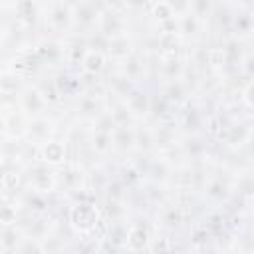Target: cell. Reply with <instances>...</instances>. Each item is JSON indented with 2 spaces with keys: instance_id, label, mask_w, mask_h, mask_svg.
Masks as SVG:
<instances>
[{
  "instance_id": "1",
  "label": "cell",
  "mask_w": 254,
  "mask_h": 254,
  "mask_svg": "<svg viewBox=\"0 0 254 254\" xmlns=\"http://www.w3.org/2000/svg\"><path fill=\"white\" fill-rule=\"evenodd\" d=\"M202 204L208 208H226L234 202V171L222 165H212L206 185L200 192Z\"/></svg>"
},
{
  "instance_id": "2",
  "label": "cell",
  "mask_w": 254,
  "mask_h": 254,
  "mask_svg": "<svg viewBox=\"0 0 254 254\" xmlns=\"http://www.w3.org/2000/svg\"><path fill=\"white\" fill-rule=\"evenodd\" d=\"M42 26L46 30H50V36H58V38H67V36L75 34L71 2L48 0V4L44 8V22H42Z\"/></svg>"
},
{
  "instance_id": "3",
  "label": "cell",
  "mask_w": 254,
  "mask_h": 254,
  "mask_svg": "<svg viewBox=\"0 0 254 254\" xmlns=\"http://www.w3.org/2000/svg\"><path fill=\"white\" fill-rule=\"evenodd\" d=\"M87 173L89 167H85L77 159H67L62 167H58V194L67 198L87 189Z\"/></svg>"
},
{
  "instance_id": "4",
  "label": "cell",
  "mask_w": 254,
  "mask_h": 254,
  "mask_svg": "<svg viewBox=\"0 0 254 254\" xmlns=\"http://www.w3.org/2000/svg\"><path fill=\"white\" fill-rule=\"evenodd\" d=\"M24 183L26 189L46 194H58V169L42 161H34L24 167Z\"/></svg>"
},
{
  "instance_id": "5",
  "label": "cell",
  "mask_w": 254,
  "mask_h": 254,
  "mask_svg": "<svg viewBox=\"0 0 254 254\" xmlns=\"http://www.w3.org/2000/svg\"><path fill=\"white\" fill-rule=\"evenodd\" d=\"M103 6H105L103 0H71L75 34H83V36L91 34L97 26Z\"/></svg>"
},
{
  "instance_id": "6",
  "label": "cell",
  "mask_w": 254,
  "mask_h": 254,
  "mask_svg": "<svg viewBox=\"0 0 254 254\" xmlns=\"http://www.w3.org/2000/svg\"><path fill=\"white\" fill-rule=\"evenodd\" d=\"M131 16L123 10V8H113V6H103L97 26L93 32L103 34L105 38H113L119 34H127L131 32Z\"/></svg>"
},
{
  "instance_id": "7",
  "label": "cell",
  "mask_w": 254,
  "mask_h": 254,
  "mask_svg": "<svg viewBox=\"0 0 254 254\" xmlns=\"http://www.w3.org/2000/svg\"><path fill=\"white\" fill-rule=\"evenodd\" d=\"M60 135V119L52 113L36 115L30 117L28 121V131H26V141L32 145H44L46 141L54 139Z\"/></svg>"
},
{
  "instance_id": "8",
  "label": "cell",
  "mask_w": 254,
  "mask_h": 254,
  "mask_svg": "<svg viewBox=\"0 0 254 254\" xmlns=\"http://www.w3.org/2000/svg\"><path fill=\"white\" fill-rule=\"evenodd\" d=\"M153 89H155V81L137 83V85L133 87V91L125 97V103H127V107L131 109V113L135 115L137 121H149Z\"/></svg>"
},
{
  "instance_id": "9",
  "label": "cell",
  "mask_w": 254,
  "mask_h": 254,
  "mask_svg": "<svg viewBox=\"0 0 254 254\" xmlns=\"http://www.w3.org/2000/svg\"><path fill=\"white\" fill-rule=\"evenodd\" d=\"M151 127H153V137H155V153H167L169 149L177 147L183 137L177 117L163 119V121H151Z\"/></svg>"
},
{
  "instance_id": "10",
  "label": "cell",
  "mask_w": 254,
  "mask_h": 254,
  "mask_svg": "<svg viewBox=\"0 0 254 254\" xmlns=\"http://www.w3.org/2000/svg\"><path fill=\"white\" fill-rule=\"evenodd\" d=\"M18 107L28 115V117H36V115H44L52 111V105L48 103V99L44 97V93L40 91V87L30 81L20 93H18Z\"/></svg>"
},
{
  "instance_id": "11",
  "label": "cell",
  "mask_w": 254,
  "mask_h": 254,
  "mask_svg": "<svg viewBox=\"0 0 254 254\" xmlns=\"http://www.w3.org/2000/svg\"><path fill=\"white\" fill-rule=\"evenodd\" d=\"M30 117L18 107H2V137L4 139H26Z\"/></svg>"
},
{
  "instance_id": "12",
  "label": "cell",
  "mask_w": 254,
  "mask_h": 254,
  "mask_svg": "<svg viewBox=\"0 0 254 254\" xmlns=\"http://www.w3.org/2000/svg\"><path fill=\"white\" fill-rule=\"evenodd\" d=\"M69 157L71 155H69V145H67L65 135L64 137L58 135L38 147V161H42L50 167H56V169L62 167Z\"/></svg>"
},
{
  "instance_id": "13",
  "label": "cell",
  "mask_w": 254,
  "mask_h": 254,
  "mask_svg": "<svg viewBox=\"0 0 254 254\" xmlns=\"http://www.w3.org/2000/svg\"><path fill=\"white\" fill-rule=\"evenodd\" d=\"M135 125H117L111 133L113 139V157L119 161H127L137 153V141H135Z\"/></svg>"
},
{
  "instance_id": "14",
  "label": "cell",
  "mask_w": 254,
  "mask_h": 254,
  "mask_svg": "<svg viewBox=\"0 0 254 254\" xmlns=\"http://www.w3.org/2000/svg\"><path fill=\"white\" fill-rule=\"evenodd\" d=\"M135 50H137V38L133 32H127V34H119V36L109 38L105 54H107L111 64H119L121 60L131 56Z\"/></svg>"
},
{
  "instance_id": "15",
  "label": "cell",
  "mask_w": 254,
  "mask_h": 254,
  "mask_svg": "<svg viewBox=\"0 0 254 254\" xmlns=\"http://www.w3.org/2000/svg\"><path fill=\"white\" fill-rule=\"evenodd\" d=\"M252 34H254V8H236L234 6L232 22H230V36L248 42L252 38Z\"/></svg>"
},
{
  "instance_id": "16",
  "label": "cell",
  "mask_w": 254,
  "mask_h": 254,
  "mask_svg": "<svg viewBox=\"0 0 254 254\" xmlns=\"http://www.w3.org/2000/svg\"><path fill=\"white\" fill-rule=\"evenodd\" d=\"M177 20H179V34H181V38H183L185 42L196 44V42L206 40L208 26H204L196 16H192V14L189 12V14L181 16V18H177Z\"/></svg>"
},
{
  "instance_id": "17",
  "label": "cell",
  "mask_w": 254,
  "mask_h": 254,
  "mask_svg": "<svg viewBox=\"0 0 254 254\" xmlns=\"http://www.w3.org/2000/svg\"><path fill=\"white\" fill-rule=\"evenodd\" d=\"M109 65H111V62H109V58H107L105 52L89 48V50L85 52L83 60H81V67H79V71L85 73V75L103 77V73L109 69Z\"/></svg>"
},
{
  "instance_id": "18",
  "label": "cell",
  "mask_w": 254,
  "mask_h": 254,
  "mask_svg": "<svg viewBox=\"0 0 254 254\" xmlns=\"http://www.w3.org/2000/svg\"><path fill=\"white\" fill-rule=\"evenodd\" d=\"M26 238L20 224H2L0 230V252L2 254H16L22 240Z\"/></svg>"
},
{
  "instance_id": "19",
  "label": "cell",
  "mask_w": 254,
  "mask_h": 254,
  "mask_svg": "<svg viewBox=\"0 0 254 254\" xmlns=\"http://www.w3.org/2000/svg\"><path fill=\"white\" fill-rule=\"evenodd\" d=\"M107 109H109V113H111L115 125H133V123H137V119H135V115L131 113V109L127 107L125 99L107 95Z\"/></svg>"
},
{
  "instance_id": "20",
  "label": "cell",
  "mask_w": 254,
  "mask_h": 254,
  "mask_svg": "<svg viewBox=\"0 0 254 254\" xmlns=\"http://www.w3.org/2000/svg\"><path fill=\"white\" fill-rule=\"evenodd\" d=\"M147 18L151 20V26H159L165 24L169 20H175V12L171 10V6L167 4V0H153L147 12Z\"/></svg>"
},
{
  "instance_id": "21",
  "label": "cell",
  "mask_w": 254,
  "mask_h": 254,
  "mask_svg": "<svg viewBox=\"0 0 254 254\" xmlns=\"http://www.w3.org/2000/svg\"><path fill=\"white\" fill-rule=\"evenodd\" d=\"M218 2L220 0H190V14L196 16L204 26H210Z\"/></svg>"
},
{
  "instance_id": "22",
  "label": "cell",
  "mask_w": 254,
  "mask_h": 254,
  "mask_svg": "<svg viewBox=\"0 0 254 254\" xmlns=\"http://www.w3.org/2000/svg\"><path fill=\"white\" fill-rule=\"evenodd\" d=\"M238 99L244 105V109L254 111V79H246V83L238 91Z\"/></svg>"
},
{
  "instance_id": "23",
  "label": "cell",
  "mask_w": 254,
  "mask_h": 254,
  "mask_svg": "<svg viewBox=\"0 0 254 254\" xmlns=\"http://www.w3.org/2000/svg\"><path fill=\"white\" fill-rule=\"evenodd\" d=\"M167 4L171 6V10L175 12L177 18L190 12V0H167Z\"/></svg>"
},
{
  "instance_id": "24",
  "label": "cell",
  "mask_w": 254,
  "mask_h": 254,
  "mask_svg": "<svg viewBox=\"0 0 254 254\" xmlns=\"http://www.w3.org/2000/svg\"><path fill=\"white\" fill-rule=\"evenodd\" d=\"M230 4H234L236 8H254V0H232Z\"/></svg>"
},
{
  "instance_id": "25",
  "label": "cell",
  "mask_w": 254,
  "mask_h": 254,
  "mask_svg": "<svg viewBox=\"0 0 254 254\" xmlns=\"http://www.w3.org/2000/svg\"><path fill=\"white\" fill-rule=\"evenodd\" d=\"M105 6H113V8H123L125 10V0H103Z\"/></svg>"
},
{
  "instance_id": "26",
  "label": "cell",
  "mask_w": 254,
  "mask_h": 254,
  "mask_svg": "<svg viewBox=\"0 0 254 254\" xmlns=\"http://www.w3.org/2000/svg\"><path fill=\"white\" fill-rule=\"evenodd\" d=\"M248 42H250V44H252V50H254V34H252V38H250V40H248Z\"/></svg>"
}]
</instances>
